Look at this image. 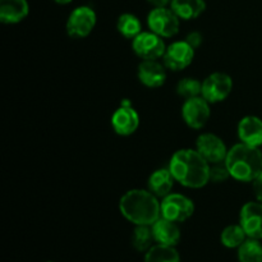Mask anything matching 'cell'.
I'll use <instances>...</instances> for the list:
<instances>
[{
	"label": "cell",
	"mask_w": 262,
	"mask_h": 262,
	"mask_svg": "<svg viewBox=\"0 0 262 262\" xmlns=\"http://www.w3.org/2000/svg\"><path fill=\"white\" fill-rule=\"evenodd\" d=\"M210 165L196 148H182L173 154L168 168L181 186L200 189L210 182Z\"/></svg>",
	"instance_id": "obj_1"
},
{
	"label": "cell",
	"mask_w": 262,
	"mask_h": 262,
	"mask_svg": "<svg viewBox=\"0 0 262 262\" xmlns=\"http://www.w3.org/2000/svg\"><path fill=\"white\" fill-rule=\"evenodd\" d=\"M119 211L133 225H152L161 216L159 197L142 188L125 192L119 200Z\"/></svg>",
	"instance_id": "obj_2"
},
{
	"label": "cell",
	"mask_w": 262,
	"mask_h": 262,
	"mask_svg": "<svg viewBox=\"0 0 262 262\" xmlns=\"http://www.w3.org/2000/svg\"><path fill=\"white\" fill-rule=\"evenodd\" d=\"M224 163L233 179L252 183L262 171V152L260 147L239 142L229 148Z\"/></svg>",
	"instance_id": "obj_3"
},
{
	"label": "cell",
	"mask_w": 262,
	"mask_h": 262,
	"mask_svg": "<svg viewBox=\"0 0 262 262\" xmlns=\"http://www.w3.org/2000/svg\"><path fill=\"white\" fill-rule=\"evenodd\" d=\"M148 30L163 38L174 37L179 32L181 19L170 7L154 8L147 15Z\"/></svg>",
	"instance_id": "obj_4"
},
{
	"label": "cell",
	"mask_w": 262,
	"mask_h": 262,
	"mask_svg": "<svg viewBox=\"0 0 262 262\" xmlns=\"http://www.w3.org/2000/svg\"><path fill=\"white\" fill-rule=\"evenodd\" d=\"M97 17L95 10L87 5L74 8L66 23V30L69 37L84 38L94 31Z\"/></svg>",
	"instance_id": "obj_5"
},
{
	"label": "cell",
	"mask_w": 262,
	"mask_h": 262,
	"mask_svg": "<svg viewBox=\"0 0 262 262\" xmlns=\"http://www.w3.org/2000/svg\"><path fill=\"white\" fill-rule=\"evenodd\" d=\"M161 216L176 223H184L193 215L194 204L189 197L182 193H174L161 199Z\"/></svg>",
	"instance_id": "obj_6"
},
{
	"label": "cell",
	"mask_w": 262,
	"mask_h": 262,
	"mask_svg": "<svg viewBox=\"0 0 262 262\" xmlns=\"http://www.w3.org/2000/svg\"><path fill=\"white\" fill-rule=\"evenodd\" d=\"M168 46L164 38L152 31H142L132 40V49L136 55L142 60H159L163 59Z\"/></svg>",
	"instance_id": "obj_7"
},
{
	"label": "cell",
	"mask_w": 262,
	"mask_h": 262,
	"mask_svg": "<svg viewBox=\"0 0 262 262\" xmlns=\"http://www.w3.org/2000/svg\"><path fill=\"white\" fill-rule=\"evenodd\" d=\"M233 90V79L224 72H214L202 81L201 96L210 104H217L227 99Z\"/></svg>",
	"instance_id": "obj_8"
},
{
	"label": "cell",
	"mask_w": 262,
	"mask_h": 262,
	"mask_svg": "<svg viewBox=\"0 0 262 262\" xmlns=\"http://www.w3.org/2000/svg\"><path fill=\"white\" fill-rule=\"evenodd\" d=\"M211 117L210 102L202 96L187 99L182 106V118L192 129H202Z\"/></svg>",
	"instance_id": "obj_9"
},
{
	"label": "cell",
	"mask_w": 262,
	"mask_h": 262,
	"mask_svg": "<svg viewBox=\"0 0 262 262\" xmlns=\"http://www.w3.org/2000/svg\"><path fill=\"white\" fill-rule=\"evenodd\" d=\"M113 129L117 135L127 137L133 135L140 127V115L129 100H123L120 106L112 115Z\"/></svg>",
	"instance_id": "obj_10"
},
{
	"label": "cell",
	"mask_w": 262,
	"mask_h": 262,
	"mask_svg": "<svg viewBox=\"0 0 262 262\" xmlns=\"http://www.w3.org/2000/svg\"><path fill=\"white\" fill-rule=\"evenodd\" d=\"M193 58L194 49L186 40L174 41L166 48L163 56V63L169 71L181 72L191 66Z\"/></svg>",
	"instance_id": "obj_11"
},
{
	"label": "cell",
	"mask_w": 262,
	"mask_h": 262,
	"mask_svg": "<svg viewBox=\"0 0 262 262\" xmlns=\"http://www.w3.org/2000/svg\"><path fill=\"white\" fill-rule=\"evenodd\" d=\"M196 150L209 161L210 164L224 163L229 148L224 141L214 133L205 132L197 137Z\"/></svg>",
	"instance_id": "obj_12"
},
{
	"label": "cell",
	"mask_w": 262,
	"mask_h": 262,
	"mask_svg": "<svg viewBox=\"0 0 262 262\" xmlns=\"http://www.w3.org/2000/svg\"><path fill=\"white\" fill-rule=\"evenodd\" d=\"M239 224L248 238L262 239V202H246L239 212Z\"/></svg>",
	"instance_id": "obj_13"
},
{
	"label": "cell",
	"mask_w": 262,
	"mask_h": 262,
	"mask_svg": "<svg viewBox=\"0 0 262 262\" xmlns=\"http://www.w3.org/2000/svg\"><path fill=\"white\" fill-rule=\"evenodd\" d=\"M137 77L143 86L158 89L166 81V67L159 60H142L138 66Z\"/></svg>",
	"instance_id": "obj_14"
},
{
	"label": "cell",
	"mask_w": 262,
	"mask_h": 262,
	"mask_svg": "<svg viewBox=\"0 0 262 262\" xmlns=\"http://www.w3.org/2000/svg\"><path fill=\"white\" fill-rule=\"evenodd\" d=\"M241 142L252 147L262 146V119L256 115H247L239 120L237 127Z\"/></svg>",
	"instance_id": "obj_15"
},
{
	"label": "cell",
	"mask_w": 262,
	"mask_h": 262,
	"mask_svg": "<svg viewBox=\"0 0 262 262\" xmlns=\"http://www.w3.org/2000/svg\"><path fill=\"white\" fill-rule=\"evenodd\" d=\"M151 228H152L155 243H158V245L176 247L181 242L182 234L181 229L178 227V223L171 222V220L160 216L151 225Z\"/></svg>",
	"instance_id": "obj_16"
},
{
	"label": "cell",
	"mask_w": 262,
	"mask_h": 262,
	"mask_svg": "<svg viewBox=\"0 0 262 262\" xmlns=\"http://www.w3.org/2000/svg\"><path fill=\"white\" fill-rule=\"evenodd\" d=\"M30 13L27 0H0V20L4 25H17Z\"/></svg>",
	"instance_id": "obj_17"
},
{
	"label": "cell",
	"mask_w": 262,
	"mask_h": 262,
	"mask_svg": "<svg viewBox=\"0 0 262 262\" xmlns=\"http://www.w3.org/2000/svg\"><path fill=\"white\" fill-rule=\"evenodd\" d=\"M174 182H176V179H174L169 168L158 169V170L152 171L151 176L148 177L147 189L152 192L159 199H164V197L171 193Z\"/></svg>",
	"instance_id": "obj_18"
},
{
	"label": "cell",
	"mask_w": 262,
	"mask_h": 262,
	"mask_svg": "<svg viewBox=\"0 0 262 262\" xmlns=\"http://www.w3.org/2000/svg\"><path fill=\"white\" fill-rule=\"evenodd\" d=\"M174 13L182 20H192L199 18L206 10L205 0H171L170 5Z\"/></svg>",
	"instance_id": "obj_19"
},
{
	"label": "cell",
	"mask_w": 262,
	"mask_h": 262,
	"mask_svg": "<svg viewBox=\"0 0 262 262\" xmlns=\"http://www.w3.org/2000/svg\"><path fill=\"white\" fill-rule=\"evenodd\" d=\"M117 30L123 37L133 40L142 32V23L137 15L132 13H123L117 20Z\"/></svg>",
	"instance_id": "obj_20"
},
{
	"label": "cell",
	"mask_w": 262,
	"mask_h": 262,
	"mask_svg": "<svg viewBox=\"0 0 262 262\" xmlns=\"http://www.w3.org/2000/svg\"><path fill=\"white\" fill-rule=\"evenodd\" d=\"M155 245L151 225H135L132 233V246L138 252L146 253Z\"/></svg>",
	"instance_id": "obj_21"
},
{
	"label": "cell",
	"mask_w": 262,
	"mask_h": 262,
	"mask_svg": "<svg viewBox=\"0 0 262 262\" xmlns=\"http://www.w3.org/2000/svg\"><path fill=\"white\" fill-rule=\"evenodd\" d=\"M145 262H181V256L176 247L155 243L145 253Z\"/></svg>",
	"instance_id": "obj_22"
},
{
	"label": "cell",
	"mask_w": 262,
	"mask_h": 262,
	"mask_svg": "<svg viewBox=\"0 0 262 262\" xmlns=\"http://www.w3.org/2000/svg\"><path fill=\"white\" fill-rule=\"evenodd\" d=\"M247 238V234L241 227V224H232L223 229L222 234H220V242L225 248H229V250L237 248L238 250Z\"/></svg>",
	"instance_id": "obj_23"
},
{
	"label": "cell",
	"mask_w": 262,
	"mask_h": 262,
	"mask_svg": "<svg viewBox=\"0 0 262 262\" xmlns=\"http://www.w3.org/2000/svg\"><path fill=\"white\" fill-rule=\"evenodd\" d=\"M239 262H262V245L258 239L247 238L238 248Z\"/></svg>",
	"instance_id": "obj_24"
},
{
	"label": "cell",
	"mask_w": 262,
	"mask_h": 262,
	"mask_svg": "<svg viewBox=\"0 0 262 262\" xmlns=\"http://www.w3.org/2000/svg\"><path fill=\"white\" fill-rule=\"evenodd\" d=\"M202 91V82L197 78L192 77H186L182 78L177 83V94L183 99H192V97L201 96Z\"/></svg>",
	"instance_id": "obj_25"
},
{
	"label": "cell",
	"mask_w": 262,
	"mask_h": 262,
	"mask_svg": "<svg viewBox=\"0 0 262 262\" xmlns=\"http://www.w3.org/2000/svg\"><path fill=\"white\" fill-rule=\"evenodd\" d=\"M229 178H232V177H230V173L225 163H217L210 165V182L223 183V182L228 181Z\"/></svg>",
	"instance_id": "obj_26"
},
{
	"label": "cell",
	"mask_w": 262,
	"mask_h": 262,
	"mask_svg": "<svg viewBox=\"0 0 262 262\" xmlns=\"http://www.w3.org/2000/svg\"><path fill=\"white\" fill-rule=\"evenodd\" d=\"M186 41L194 49V50H196V49H199L200 46L202 45V42H204V37H202V35L200 32L193 31V32H189L188 35H187Z\"/></svg>",
	"instance_id": "obj_27"
},
{
	"label": "cell",
	"mask_w": 262,
	"mask_h": 262,
	"mask_svg": "<svg viewBox=\"0 0 262 262\" xmlns=\"http://www.w3.org/2000/svg\"><path fill=\"white\" fill-rule=\"evenodd\" d=\"M252 188H253V193H255L256 200L262 202V171L260 173V176L252 182Z\"/></svg>",
	"instance_id": "obj_28"
},
{
	"label": "cell",
	"mask_w": 262,
	"mask_h": 262,
	"mask_svg": "<svg viewBox=\"0 0 262 262\" xmlns=\"http://www.w3.org/2000/svg\"><path fill=\"white\" fill-rule=\"evenodd\" d=\"M171 0H147L148 4L152 5L154 8H164L170 5Z\"/></svg>",
	"instance_id": "obj_29"
},
{
	"label": "cell",
	"mask_w": 262,
	"mask_h": 262,
	"mask_svg": "<svg viewBox=\"0 0 262 262\" xmlns=\"http://www.w3.org/2000/svg\"><path fill=\"white\" fill-rule=\"evenodd\" d=\"M53 2H55L56 4L67 5V4H69V3H72V2H73V0H53Z\"/></svg>",
	"instance_id": "obj_30"
},
{
	"label": "cell",
	"mask_w": 262,
	"mask_h": 262,
	"mask_svg": "<svg viewBox=\"0 0 262 262\" xmlns=\"http://www.w3.org/2000/svg\"><path fill=\"white\" fill-rule=\"evenodd\" d=\"M46 262H54V261H46Z\"/></svg>",
	"instance_id": "obj_31"
}]
</instances>
